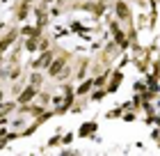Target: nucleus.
I'll return each mask as SVG.
<instances>
[{
  "mask_svg": "<svg viewBox=\"0 0 160 156\" xmlns=\"http://www.w3.org/2000/svg\"><path fill=\"white\" fill-rule=\"evenodd\" d=\"M119 7V16H123V19H126L128 16V12H126V5H117Z\"/></svg>",
  "mask_w": 160,
  "mask_h": 156,
  "instance_id": "nucleus-1",
  "label": "nucleus"
}]
</instances>
